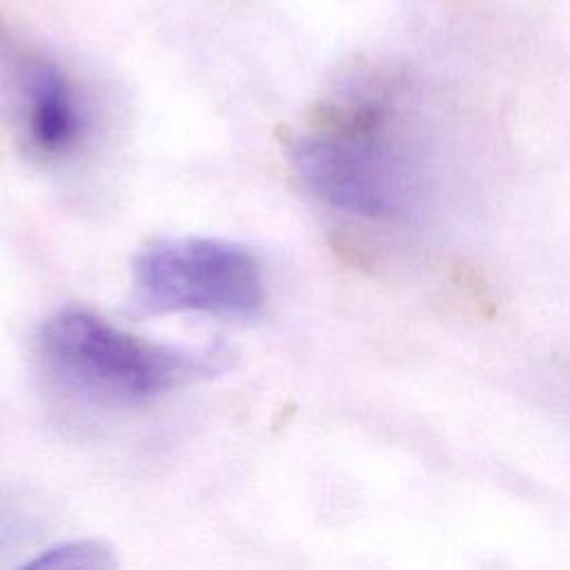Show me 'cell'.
Wrapping results in <instances>:
<instances>
[{
  "mask_svg": "<svg viewBox=\"0 0 570 570\" xmlns=\"http://www.w3.org/2000/svg\"><path fill=\"white\" fill-rule=\"evenodd\" d=\"M36 354L62 390L105 407H134L218 376L232 354L125 332L85 307H62L38 330Z\"/></svg>",
  "mask_w": 570,
  "mask_h": 570,
  "instance_id": "2",
  "label": "cell"
},
{
  "mask_svg": "<svg viewBox=\"0 0 570 570\" xmlns=\"http://www.w3.org/2000/svg\"><path fill=\"white\" fill-rule=\"evenodd\" d=\"M33 519L13 503L0 499V552L11 550L33 534Z\"/></svg>",
  "mask_w": 570,
  "mask_h": 570,
  "instance_id": "6",
  "label": "cell"
},
{
  "mask_svg": "<svg viewBox=\"0 0 570 570\" xmlns=\"http://www.w3.org/2000/svg\"><path fill=\"white\" fill-rule=\"evenodd\" d=\"M22 568L109 570L116 568V557L114 550L100 539H71L38 552L33 559L24 561Z\"/></svg>",
  "mask_w": 570,
  "mask_h": 570,
  "instance_id": "5",
  "label": "cell"
},
{
  "mask_svg": "<svg viewBox=\"0 0 570 570\" xmlns=\"http://www.w3.org/2000/svg\"><path fill=\"white\" fill-rule=\"evenodd\" d=\"M287 160L327 207L365 220H399L421 191L419 165L394 131V105L379 82L338 87L287 140Z\"/></svg>",
  "mask_w": 570,
  "mask_h": 570,
  "instance_id": "1",
  "label": "cell"
},
{
  "mask_svg": "<svg viewBox=\"0 0 570 570\" xmlns=\"http://www.w3.org/2000/svg\"><path fill=\"white\" fill-rule=\"evenodd\" d=\"M267 283L261 258L245 245L207 236L154 240L131 265V309L196 312L223 318L261 314Z\"/></svg>",
  "mask_w": 570,
  "mask_h": 570,
  "instance_id": "3",
  "label": "cell"
},
{
  "mask_svg": "<svg viewBox=\"0 0 570 570\" xmlns=\"http://www.w3.org/2000/svg\"><path fill=\"white\" fill-rule=\"evenodd\" d=\"M0 76L31 154L69 156L85 136V111L67 71L22 40L0 13Z\"/></svg>",
  "mask_w": 570,
  "mask_h": 570,
  "instance_id": "4",
  "label": "cell"
}]
</instances>
